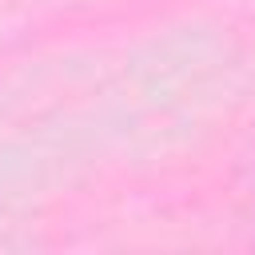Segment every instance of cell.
I'll return each mask as SVG.
<instances>
[]
</instances>
